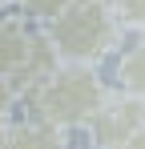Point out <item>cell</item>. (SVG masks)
<instances>
[{"label": "cell", "instance_id": "cell-1", "mask_svg": "<svg viewBox=\"0 0 145 149\" xmlns=\"http://www.w3.org/2000/svg\"><path fill=\"white\" fill-rule=\"evenodd\" d=\"M109 89L97 77V69L85 65H61L56 73L28 89L32 105V121H45L52 129H77V125H93V117L105 109Z\"/></svg>", "mask_w": 145, "mask_h": 149}, {"label": "cell", "instance_id": "cell-2", "mask_svg": "<svg viewBox=\"0 0 145 149\" xmlns=\"http://www.w3.org/2000/svg\"><path fill=\"white\" fill-rule=\"evenodd\" d=\"M117 32H121L117 12L105 0H77L61 20H52L45 28L56 61L61 65H85V69H93L117 45Z\"/></svg>", "mask_w": 145, "mask_h": 149}, {"label": "cell", "instance_id": "cell-3", "mask_svg": "<svg viewBox=\"0 0 145 149\" xmlns=\"http://www.w3.org/2000/svg\"><path fill=\"white\" fill-rule=\"evenodd\" d=\"M141 129H145V101L121 93V97H109L105 109L93 117L89 137L97 149H125Z\"/></svg>", "mask_w": 145, "mask_h": 149}, {"label": "cell", "instance_id": "cell-4", "mask_svg": "<svg viewBox=\"0 0 145 149\" xmlns=\"http://www.w3.org/2000/svg\"><path fill=\"white\" fill-rule=\"evenodd\" d=\"M28 56H32V32L12 16H0V81H16Z\"/></svg>", "mask_w": 145, "mask_h": 149}, {"label": "cell", "instance_id": "cell-5", "mask_svg": "<svg viewBox=\"0 0 145 149\" xmlns=\"http://www.w3.org/2000/svg\"><path fill=\"white\" fill-rule=\"evenodd\" d=\"M8 149H69L65 129H52L45 121H20L8 129Z\"/></svg>", "mask_w": 145, "mask_h": 149}, {"label": "cell", "instance_id": "cell-6", "mask_svg": "<svg viewBox=\"0 0 145 149\" xmlns=\"http://www.w3.org/2000/svg\"><path fill=\"white\" fill-rule=\"evenodd\" d=\"M117 85H121L125 97L145 101V36L137 40V45H129L125 56L117 61Z\"/></svg>", "mask_w": 145, "mask_h": 149}, {"label": "cell", "instance_id": "cell-7", "mask_svg": "<svg viewBox=\"0 0 145 149\" xmlns=\"http://www.w3.org/2000/svg\"><path fill=\"white\" fill-rule=\"evenodd\" d=\"M20 4L24 16H36V20H45V24H52V20H61L65 12H69L77 0H16Z\"/></svg>", "mask_w": 145, "mask_h": 149}, {"label": "cell", "instance_id": "cell-8", "mask_svg": "<svg viewBox=\"0 0 145 149\" xmlns=\"http://www.w3.org/2000/svg\"><path fill=\"white\" fill-rule=\"evenodd\" d=\"M113 12L121 28H145V0H117Z\"/></svg>", "mask_w": 145, "mask_h": 149}, {"label": "cell", "instance_id": "cell-9", "mask_svg": "<svg viewBox=\"0 0 145 149\" xmlns=\"http://www.w3.org/2000/svg\"><path fill=\"white\" fill-rule=\"evenodd\" d=\"M12 101H16V85L12 81H0V129H4V117L12 113Z\"/></svg>", "mask_w": 145, "mask_h": 149}, {"label": "cell", "instance_id": "cell-10", "mask_svg": "<svg viewBox=\"0 0 145 149\" xmlns=\"http://www.w3.org/2000/svg\"><path fill=\"white\" fill-rule=\"evenodd\" d=\"M125 149H145V129H141V133H137V137H133V141H129Z\"/></svg>", "mask_w": 145, "mask_h": 149}, {"label": "cell", "instance_id": "cell-11", "mask_svg": "<svg viewBox=\"0 0 145 149\" xmlns=\"http://www.w3.org/2000/svg\"><path fill=\"white\" fill-rule=\"evenodd\" d=\"M0 149H8V129H0Z\"/></svg>", "mask_w": 145, "mask_h": 149}, {"label": "cell", "instance_id": "cell-12", "mask_svg": "<svg viewBox=\"0 0 145 149\" xmlns=\"http://www.w3.org/2000/svg\"><path fill=\"white\" fill-rule=\"evenodd\" d=\"M4 4H8V0H0V8H4Z\"/></svg>", "mask_w": 145, "mask_h": 149}, {"label": "cell", "instance_id": "cell-13", "mask_svg": "<svg viewBox=\"0 0 145 149\" xmlns=\"http://www.w3.org/2000/svg\"><path fill=\"white\" fill-rule=\"evenodd\" d=\"M105 4H117V0H105Z\"/></svg>", "mask_w": 145, "mask_h": 149}]
</instances>
